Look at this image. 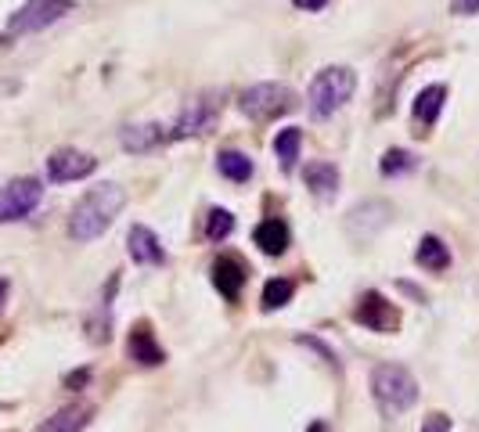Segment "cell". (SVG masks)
Listing matches in <instances>:
<instances>
[{"instance_id":"obj_1","label":"cell","mask_w":479,"mask_h":432,"mask_svg":"<svg viewBox=\"0 0 479 432\" xmlns=\"http://www.w3.org/2000/svg\"><path fill=\"white\" fill-rule=\"evenodd\" d=\"M123 205H126V191L119 184H98V187H91L76 202V209L69 216V235H73V242L87 246V242L101 238L112 228L116 216L123 212Z\"/></svg>"},{"instance_id":"obj_2","label":"cell","mask_w":479,"mask_h":432,"mask_svg":"<svg viewBox=\"0 0 479 432\" xmlns=\"http://www.w3.org/2000/svg\"><path fill=\"white\" fill-rule=\"evenodd\" d=\"M371 396L386 418H396L414 407L418 400V382L404 364H379L371 375Z\"/></svg>"},{"instance_id":"obj_3","label":"cell","mask_w":479,"mask_h":432,"mask_svg":"<svg viewBox=\"0 0 479 432\" xmlns=\"http://www.w3.org/2000/svg\"><path fill=\"white\" fill-rule=\"evenodd\" d=\"M353 91H357V73L350 65H328L310 80L307 105L318 119H328L353 98Z\"/></svg>"},{"instance_id":"obj_4","label":"cell","mask_w":479,"mask_h":432,"mask_svg":"<svg viewBox=\"0 0 479 432\" xmlns=\"http://www.w3.org/2000/svg\"><path fill=\"white\" fill-rule=\"evenodd\" d=\"M238 108H242L249 119H257V123H271V119H278V116L296 108V94L285 83H257V87H249L242 94Z\"/></svg>"},{"instance_id":"obj_5","label":"cell","mask_w":479,"mask_h":432,"mask_svg":"<svg viewBox=\"0 0 479 432\" xmlns=\"http://www.w3.org/2000/svg\"><path fill=\"white\" fill-rule=\"evenodd\" d=\"M76 12V0H30L22 4L12 19H8V37H26V33H40L55 22H62L65 15Z\"/></svg>"},{"instance_id":"obj_6","label":"cell","mask_w":479,"mask_h":432,"mask_svg":"<svg viewBox=\"0 0 479 432\" xmlns=\"http://www.w3.org/2000/svg\"><path fill=\"white\" fill-rule=\"evenodd\" d=\"M44 184L37 177H15L8 184H0V224L26 220V216L40 205Z\"/></svg>"},{"instance_id":"obj_7","label":"cell","mask_w":479,"mask_h":432,"mask_svg":"<svg viewBox=\"0 0 479 432\" xmlns=\"http://www.w3.org/2000/svg\"><path fill=\"white\" fill-rule=\"evenodd\" d=\"M220 108L223 101L216 94H198L195 101H187L173 123V134L170 137H195V134H205L216 119H220Z\"/></svg>"},{"instance_id":"obj_8","label":"cell","mask_w":479,"mask_h":432,"mask_svg":"<svg viewBox=\"0 0 479 432\" xmlns=\"http://www.w3.org/2000/svg\"><path fill=\"white\" fill-rule=\"evenodd\" d=\"M353 321L364 324L368 332L389 335V332L400 328V310H396L382 292H364V296H361V307L353 310Z\"/></svg>"},{"instance_id":"obj_9","label":"cell","mask_w":479,"mask_h":432,"mask_svg":"<svg viewBox=\"0 0 479 432\" xmlns=\"http://www.w3.org/2000/svg\"><path fill=\"white\" fill-rule=\"evenodd\" d=\"M389 216H393L389 202H364L346 216V231L353 242H371L389 224Z\"/></svg>"},{"instance_id":"obj_10","label":"cell","mask_w":479,"mask_h":432,"mask_svg":"<svg viewBox=\"0 0 479 432\" xmlns=\"http://www.w3.org/2000/svg\"><path fill=\"white\" fill-rule=\"evenodd\" d=\"M98 169V159L87 155V151H76V148H58L51 159H48V177L55 184H69V180H83Z\"/></svg>"},{"instance_id":"obj_11","label":"cell","mask_w":479,"mask_h":432,"mask_svg":"<svg viewBox=\"0 0 479 432\" xmlns=\"http://www.w3.org/2000/svg\"><path fill=\"white\" fill-rule=\"evenodd\" d=\"M126 249H130V260L134 264H144V267H162L166 264V249L159 242V235L144 224H134L130 235H126Z\"/></svg>"},{"instance_id":"obj_12","label":"cell","mask_w":479,"mask_h":432,"mask_svg":"<svg viewBox=\"0 0 479 432\" xmlns=\"http://www.w3.org/2000/svg\"><path fill=\"white\" fill-rule=\"evenodd\" d=\"M246 278H249V271L238 256H220L213 264V285L220 289V296L227 303H238V296H242V289H246Z\"/></svg>"},{"instance_id":"obj_13","label":"cell","mask_w":479,"mask_h":432,"mask_svg":"<svg viewBox=\"0 0 479 432\" xmlns=\"http://www.w3.org/2000/svg\"><path fill=\"white\" fill-rule=\"evenodd\" d=\"M126 350H130V360H137V364H144V367H155V364H162V360H166V350L155 342V335H152V328H148L144 321L130 332Z\"/></svg>"},{"instance_id":"obj_14","label":"cell","mask_w":479,"mask_h":432,"mask_svg":"<svg viewBox=\"0 0 479 432\" xmlns=\"http://www.w3.org/2000/svg\"><path fill=\"white\" fill-rule=\"evenodd\" d=\"M119 141H123V148H126V151L141 155V151H152V148H159V144L166 141V126H159V123L126 126V130L119 134Z\"/></svg>"},{"instance_id":"obj_15","label":"cell","mask_w":479,"mask_h":432,"mask_svg":"<svg viewBox=\"0 0 479 432\" xmlns=\"http://www.w3.org/2000/svg\"><path fill=\"white\" fill-rule=\"evenodd\" d=\"M253 242L260 246V253H267V256H282V253L289 249V228H285V220H278V216L264 220V224L253 231Z\"/></svg>"},{"instance_id":"obj_16","label":"cell","mask_w":479,"mask_h":432,"mask_svg":"<svg viewBox=\"0 0 479 432\" xmlns=\"http://www.w3.org/2000/svg\"><path fill=\"white\" fill-rule=\"evenodd\" d=\"M303 180H307V187H310L318 198H332V194L339 191V169H335L332 162H307Z\"/></svg>"},{"instance_id":"obj_17","label":"cell","mask_w":479,"mask_h":432,"mask_svg":"<svg viewBox=\"0 0 479 432\" xmlns=\"http://www.w3.org/2000/svg\"><path fill=\"white\" fill-rule=\"evenodd\" d=\"M414 264L425 267V271H432V274H440V271L450 267V249H447L436 235H425V238L418 242V249H414Z\"/></svg>"},{"instance_id":"obj_18","label":"cell","mask_w":479,"mask_h":432,"mask_svg":"<svg viewBox=\"0 0 479 432\" xmlns=\"http://www.w3.org/2000/svg\"><path fill=\"white\" fill-rule=\"evenodd\" d=\"M443 101H447V87H443V83L425 87V91L414 98V119H418L422 126H432V123L440 119V112H443Z\"/></svg>"},{"instance_id":"obj_19","label":"cell","mask_w":479,"mask_h":432,"mask_svg":"<svg viewBox=\"0 0 479 432\" xmlns=\"http://www.w3.org/2000/svg\"><path fill=\"white\" fill-rule=\"evenodd\" d=\"M216 169H220L227 180H234V184H246V180L253 177V159H249L246 151L227 148V151L216 155Z\"/></svg>"},{"instance_id":"obj_20","label":"cell","mask_w":479,"mask_h":432,"mask_svg":"<svg viewBox=\"0 0 479 432\" xmlns=\"http://www.w3.org/2000/svg\"><path fill=\"white\" fill-rule=\"evenodd\" d=\"M91 407L87 403H76V407H65V410H58L55 418H48V425L40 428V432H80L87 421H91Z\"/></svg>"},{"instance_id":"obj_21","label":"cell","mask_w":479,"mask_h":432,"mask_svg":"<svg viewBox=\"0 0 479 432\" xmlns=\"http://www.w3.org/2000/svg\"><path fill=\"white\" fill-rule=\"evenodd\" d=\"M300 148H303V130H300V126H285V130H278V137H274V155L282 159L285 169L296 166Z\"/></svg>"},{"instance_id":"obj_22","label":"cell","mask_w":479,"mask_h":432,"mask_svg":"<svg viewBox=\"0 0 479 432\" xmlns=\"http://www.w3.org/2000/svg\"><path fill=\"white\" fill-rule=\"evenodd\" d=\"M292 292H296V285L289 281V278H271L267 285H264V310H282L289 299H292Z\"/></svg>"},{"instance_id":"obj_23","label":"cell","mask_w":479,"mask_h":432,"mask_svg":"<svg viewBox=\"0 0 479 432\" xmlns=\"http://www.w3.org/2000/svg\"><path fill=\"white\" fill-rule=\"evenodd\" d=\"M234 231V216L227 209H209V220H205V238L209 242H223Z\"/></svg>"},{"instance_id":"obj_24","label":"cell","mask_w":479,"mask_h":432,"mask_svg":"<svg viewBox=\"0 0 479 432\" xmlns=\"http://www.w3.org/2000/svg\"><path fill=\"white\" fill-rule=\"evenodd\" d=\"M411 169H414V155H411V151L389 148V151L382 155V173H386V177H400V173H411Z\"/></svg>"},{"instance_id":"obj_25","label":"cell","mask_w":479,"mask_h":432,"mask_svg":"<svg viewBox=\"0 0 479 432\" xmlns=\"http://www.w3.org/2000/svg\"><path fill=\"white\" fill-rule=\"evenodd\" d=\"M422 432H450V418L440 414V410H432V414L422 421Z\"/></svg>"},{"instance_id":"obj_26","label":"cell","mask_w":479,"mask_h":432,"mask_svg":"<svg viewBox=\"0 0 479 432\" xmlns=\"http://www.w3.org/2000/svg\"><path fill=\"white\" fill-rule=\"evenodd\" d=\"M454 12L457 15H475L479 12V0H454Z\"/></svg>"},{"instance_id":"obj_27","label":"cell","mask_w":479,"mask_h":432,"mask_svg":"<svg viewBox=\"0 0 479 432\" xmlns=\"http://www.w3.org/2000/svg\"><path fill=\"white\" fill-rule=\"evenodd\" d=\"M292 4H296L300 12H321V8L328 4V0H292Z\"/></svg>"},{"instance_id":"obj_28","label":"cell","mask_w":479,"mask_h":432,"mask_svg":"<svg viewBox=\"0 0 479 432\" xmlns=\"http://www.w3.org/2000/svg\"><path fill=\"white\" fill-rule=\"evenodd\" d=\"M83 382H87V371H76V375L65 378V385H83Z\"/></svg>"},{"instance_id":"obj_29","label":"cell","mask_w":479,"mask_h":432,"mask_svg":"<svg viewBox=\"0 0 479 432\" xmlns=\"http://www.w3.org/2000/svg\"><path fill=\"white\" fill-rule=\"evenodd\" d=\"M4 303H8V281L0 278V310H4Z\"/></svg>"},{"instance_id":"obj_30","label":"cell","mask_w":479,"mask_h":432,"mask_svg":"<svg viewBox=\"0 0 479 432\" xmlns=\"http://www.w3.org/2000/svg\"><path fill=\"white\" fill-rule=\"evenodd\" d=\"M314 432H325V428H321V425H318V428H314Z\"/></svg>"}]
</instances>
